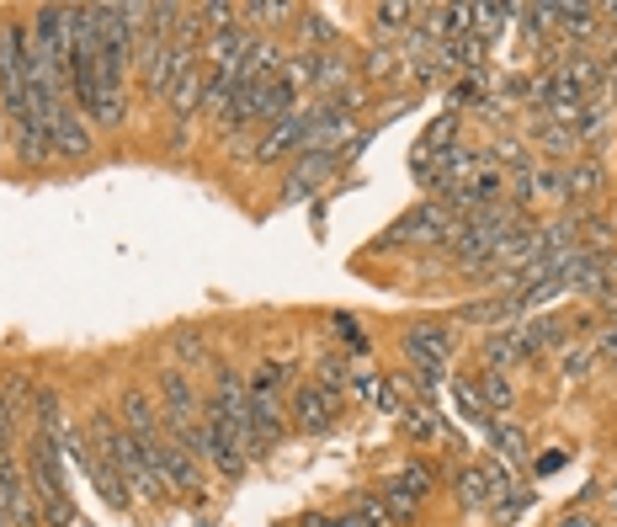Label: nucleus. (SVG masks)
I'll return each instance as SVG.
<instances>
[{
    "label": "nucleus",
    "mask_w": 617,
    "mask_h": 527,
    "mask_svg": "<svg viewBox=\"0 0 617 527\" xmlns=\"http://www.w3.org/2000/svg\"><path fill=\"white\" fill-rule=\"evenodd\" d=\"M400 75H405V54H400V48H389V43L368 48V59H363V81H400Z\"/></svg>",
    "instance_id": "obj_22"
},
{
    "label": "nucleus",
    "mask_w": 617,
    "mask_h": 527,
    "mask_svg": "<svg viewBox=\"0 0 617 527\" xmlns=\"http://www.w3.org/2000/svg\"><path fill=\"white\" fill-rule=\"evenodd\" d=\"M533 139L543 144V161H548V165H559V161L570 165V161H576V150H580L576 128H559V122H537Z\"/></svg>",
    "instance_id": "obj_18"
},
{
    "label": "nucleus",
    "mask_w": 617,
    "mask_h": 527,
    "mask_svg": "<svg viewBox=\"0 0 617 527\" xmlns=\"http://www.w3.org/2000/svg\"><path fill=\"white\" fill-rule=\"evenodd\" d=\"M559 527H596V517H591V512H570Z\"/></svg>",
    "instance_id": "obj_45"
},
{
    "label": "nucleus",
    "mask_w": 617,
    "mask_h": 527,
    "mask_svg": "<svg viewBox=\"0 0 617 527\" xmlns=\"http://www.w3.org/2000/svg\"><path fill=\"white\" fill-rule=\"evenodd\" d=\"M150 447V464H155V475H161V485L176 495V490H203V458H192L187 447L176 443V437H155Z\"/></svg>",
    "instance_id": "obj_5"
},
{
    "label": "nucleus",
    "mask_w": 617,
    "mask_h": 527,
    "mask_svg": "<svg viewBox=\"0 0 617 527\" xmlns=\"http://www.w3.org/2000/svg\"><path fill=\"white\" fill-rule=\"evenodd\" d=\"M479 395H485V410H495V415H506V410L517 406V389L506 384V373H490V367L479 378Z\"/></svg>",
    "instance_id": "obj_32"
},
{
    "label": "nucleus",
    "mask_w": 617,
    "mask_h": 527,
    "mask_svg": "<svg viewBox=\"0 0 617 527\" xmlns=\"http://www.w3.org/2000/svg\"><path fill=\"white\" fill-rule=\"evenodd\" d=\"M27 490V475L16 464V453H0V527H11V501Z\"/></svg>",
    "instance_id": "obj_23"
},
{
    "label": "nucleus",
    "mask_w": 617,
    "mask_h": 527,
    "mask_svg": "<svg viewBox=\"0 0 617 527\" xmlns=\"http://www.w3.org/2000/svg\"><path fill=\"white\" fill-rule=\"evenodd\" d=\"M591 363H596V352H570V358H565V363H559V373H565V378H585V373H591Z\"/></svg>",
    "instance_id": "obj_41"
},
{
    "label": "nucleus",
    "mask_w": 617,
    "mask_h": 527,
    "mask_svg": "<svg viewBox=\"0 0 617 527\" xmlns=\"http://www.w3.org/2000/svg\"><path fill=\"white\" fill-rule=\"evenodd\" d=\"M602 187H607V165L596 161V155H576V161L565 165V198L585 203V198H596Z\"/></svg>",
    "instance_id": "obj_17"
},
{
    "label": "nucleus",
    "mask_w": 617,
    "mask_h": 527,
    "mask_svg": "<svg viewBox=\"0 0 617 527\" xmlns=\"http://www.w3.org/2000/svg\"><path fill=\"white\" fill-rule=\"evenodd\" d=\"M27 410H33V421H38L43 437H59V415H64V410H59V395H54V389H38Z\"/></svg>",
    "instance_id": "obj_35"
},
{
    "label": "nucleus",
    "mask_w": 617,
    "mask_h": 527,
    "mask_svg": "<svg viewBox=\"0 0 617 527\" xmlns=\"http://www.w3.org/2000/svg\"><path fill=\"white\" fill-rule=\"evenodd\" d=\"M506 490H517L511 485V469L506 464H479V469H463L458 475V506H495Z\"/></svg>",
    "instance_id": "obj_7"
},
{
    "label": "nucleus",
    "mask_w": 617,
    "mask_h": 527,
    "mask_svg": "<svg viewBox=\"0 0 617 527\" xmlns=\"http://www.w3.org/2000/svg\"><path fill=\"white\" fill-rule=\"evenodd\" d=\"M22 475H27V490L38 495L43 523H48V527H70V523H75L70 490H64V475H59V437H43V432H33Z\"/></svg>",
    "instance_id": "obj_1"
},
{
    "label": "nucleus",
    "mask_w": 617,
    "mask_h": 527,
    "mask_svg": "<svg viewBox=\"0 0 617 527\" xmlns=\"http://www.w3.org/2000/svg\"><path fill=\"white\" fill-rule=\"evenodd\" d=\"M341 165V150H298V161H293V171H288V198H304V192H315L320 181H325L330 171Z\"/></svg>",
    "instance_id": "obj_12"
},
{
    "label": "nucleus",
    "mask_w": 617,
    "mask_h": 527,
    "mask_svg": "<svg viewBox=\"0 0 617 527\" xmlns=\"http://www.w3.org/2000/svg\"><path fill=\"white\" fill-rule=\"evenodd\" d=\"M346 395H352V400H363V406H378V395H383V373H352Z\"/></svg>",
    "instance_id": "obj_38"
},
{
    "label": "nucleus",
    "mask_w": 617,
    "mask_h": 527,
    "mask_svg": "<svg viewBox=\"0 0 617 527\" xmlns=\"http://www.w3.org/2000/svg\"><path fill=\"white\" fill-rule=\"evenodd\" d=\"M11 155H16V165H27V171H43V165L54 161V139L43 133L38 122H11Z\"/></svg>",
    "instance_id": "obj_16"
},
{
    "label": "nucleus",
    "mask_w": 617,
    "mask_h": 527,
    "mask_svg": "<svg viewBox=\"0 0 617 527\" xmlns=\"http://www.w3.org/2000/svg\"><path fill=\"white\" fill-rule=\"evenodd\" d=\"M372 410H383V415H394V421H405V395H400V384H394V378H383V395H378V406Z\"/></svg>",
    "instance_id": "obj_39"
},
{
    "label": "nucleus",
    "mask_w": 617,
    "mask_h": 527,
    "mask_svg": "<svg viewBox=\"0 0 617 527\" xmlns=\"http://www.w3.org/2000/svg\"><path fill=\"white\" fill-rule=\"evenodd\" d=\"M298 527H341V517H325V512H309Z\"/></svg>",
    "instance_id": "obj_44"
},
{
    "label": "nucleus",
    "mask_w": 617,
    "mask_h": 527,
    "mask_svg": "<svg viewBox=\"0 0 617 527\" xmlns=\"http://www.w3.org/2000/svg\"><path fill=\"white\" fill-rule=\"evenodd\" d=\"M554 33L570 43H591L602 33V11L596 5H580V0H565V5H554Z\"/></svg>",
    "instance_id": "obj_15"
},
{
    "label": "nucleus",
    "mask_w": 617,
    "mask_h": 527,
    "mask_svg": "<svg viewBox=\"0 0 617 527\" xmlns=\"http://www.w3.org/2000/svg\"><path fill=\"white\" fill-rule=\"evenodd\" d=\"M533 198H565V165H533Z\"/></svg>",
    "instance_id": "obj_36"
},
{
    "label": "nucleus",
    "mask_w": 617,
    "mask_h": 527,
    "mask_svg": "<svg viewBox=\"0 0 617 527\" xmlns=\"http://www.w3.org/2000/svg\"><path fill=\"white\" fill-rule=\"evenodd\" d=\"M161 421L165 437H187L203 421V400H198V389L181 367H161Z\"/></svg>",
    "instance_id": "obj_4"
},
{
    "label": "nucleus",
    "mask_w": 617,
    "mask_h": 527,
    "mask_svg": "<svg viewBox=\"0 0 617 527\" xmlns=\"http://www.w3.org/2000/svg\"><path fill=\"white\" fill-rule=\"evenodd\" d=\"M250 43H256V33L250 27H207V43H203V59L213 65V70H240V59L250 54Z\"/></svg>",
    "instance_id": "obj_11"
},
{
    "label": "nucleus",
    "mask_w": 617,
    "mask_h": 527,
    "mask_svg": "<svg viewBox=\"0 0 617 527\" xmlns=\"http://www.w3.org/2000/svg\"><path fill=\"white\" fill-rule=\"evenodd\" d=\"M11 437H16V410L0 395V453H11Z\"/></svg>",
    "instance_id": "obj_42"
},
{
    "label": "nucleus",
    "mask_w": 617,
    "mask_h": 527,
    "mask_svg": "<svg viewBox=\"0 0 617 527\" xmlns=\"http://www.w3.org/2000/svg\"><path fill=\"white\" fill-rule=\"evenodd\" d=\"M602 363H617V320H607V330L596 336V347H591Z\"/></svg>",
    "instance_id": "obj_43"
},
{
    "label": "nucleus",
    "mask_w": 617,
    "mask_h": 527,
    "mask_svg": "<svg viewBox=\"0 0 617 527\" xmlns=\"http://www.w3.org/2000/svg\"><path fill=\"white\" fill-rule=\"evenodd\" d=\"M170 358H181V367H207L213 358H207V341H203V330H176L170 336Z\"/></svg>",
    "instance_id": "obj_27"
},
{
    "label": "nucleus",
    "mask_w": 617,
    "mask_h": 527,
    "mask_svg": "<svg viewBox=\"0 0 617 527\" xmlns=\"http://www.w3.org/2000/svg\"><path fill=\"white\" fill-rule=\"evenodd\" d=\"M48 139H54V161H70V165L91 161V150H96V139H91V128H85L81 113H64Z\"/></svg>",
    "instance_id": "obj_14"
},
{
    "label": "nucleus",
    "mask_w": 617,
    "mask_h": 527,
    "mask_svg": "<svg viewBox=\"0 0 617 527\" xmlns=\"http://www.w3.org/2000/svg\"><path fill=\"white\" fill-rule=\"evenodd\" d=\"M485 443H490L506 464H527V432H517V426H506V421L490 426V437H485Z\"/></svg>",
    "instance_id": "obj_30"
},
{
    "label": "nucleus",
    "mask_w": 617,
    "mask_h": 527,
    "mask_svg": "<svg viewBox=\"0 0 617 527\" xmlns=\"http://www.w3.org/2000/svg\"><path fill=\"white\" fill-rule=\"evenodd\" d=\"M453 395H458V410H463V421L468 426H479V437H490V410H485V395H479V384L474 378H458L453 384Z\"/></svg>",
    "instance_id": "obj_20"
},
{
    "label": "nucleus",
    "mask_w": 617,
    "mask_h": 527,
    "mask_svg": "<svg viewBox=\"0 0 617 527\" xmlns=\"http://www.w3.org/2000/svg\"><path fill=\"white\" fill-rule=\"evenodd\" d=\"M405 432H411L415 443H431V437H442L448 426H442V415H437V406L431 400H415L411 410H405V421H400Z\"/></svg>",
    "instance_id": "obj_24"
},
{
    "label": "nucleus",
    "mask_w": 617,
    "mask_h": 527,
    "mask_svg": "<svg viewBox=\"0 0 617 527\" xmlns=\"http://www.w3.org/2000/svg\"><path fill=\"white\" fill-rule=\"evenodd\" d=\"M335 320V330H341V341H352L357 352H368V336H363V325L352 320V315H330Z\"/></svg>",
    "instance_id": "obj_40"
},
{
    "label": "nucleus",
    "mask_w": 617,
    "mask_h": 527,
    "mask_svg": "<svg viewBox=\"0 0 617 527\" xmlns=\"http://www.w3.org/2000/svg\"><path fill=\"white\" fill-rule=\"evenodd\" d=\"M70 447H75V458H81V464H85V475H91V485L102 490V501H107L112 512H128V506H133V495H128L123 475H118V469H112V464H107L102 453H91V447H85L81 437H75V432H70Z\"/></svg>",
    "instance_id": "obj_9"
},
{
    "label": "nucleus",
    "mask_w": 617,
    "mask_h": 527,
    "mask_svg": "<svg viewBox=\"0 0 617 527\" xmlns=\"http://www.w3.org/2000/svg\"><path fill=\"white\" fill-rule=\"evenodd\" d=\"M118 410H123V432H133L139 443H155V437H165V432H161V406H155L144 389H123Z\"/></svg>",
    "instance_id": "obj_13"
},
{
    "label": "nucleus",
    "mask_w": 617,
    "mask_h": 527,
    "mask_svg": "<svg viewBox=\"0 0 617 527\" xmlns=\"http://www.w3.org/2000/svg\"><path fill=\"white\" fill-rule=\"evenodd\" d=\"M240 16H250L256 27H283L288 16H298V5H288V0H250V5H240Z\"/></svg>",
    "instance_id": "obj_31"
},
{
    "label": "nucleus",
    "mask_w": 617,
    "mask_h": 527,
    "mask_svg": "<svg viewBox=\"0 0 617 527\" xmlns=\"http://www.w3.org/2000/svg\"><path fill=\"white\" fill-rule=\"evenodd\" d=\"M411 16H420V5H411V0H383V5H372L378 38H405V33H411Z\"/></svg>",
    "instance_id": "obj_19"
},
{
    "label": "nucleus",
    "mask_w": 617,
    "mask_h": 527,
    "mask_svg": "<svg viewBox=\"0 0 617 527\" xmlns=\"http://www.w3.org/2000/svg\"><path fill=\"white\" fill-rule=\"evenodd\" d=\"M352 517H357L363 527H394V517H389V506H383V495H378V490L352 495Z\"/></svg>",
    "instance_id": "obj_34"
},
{
    "label": "nucleus",
    "mask_w": 617,
    "mask_h": 527,
    "mask_svg": "<svg viewBox=\"0 0 617 527\" xmlns=\"http://www.w3.org/2000/svg\"><path fill=\"white\" fill-rule=\"evenodd\" d=\"M96 128H123L128 122V102H123V81H107L102 85V96H96Z\"/></svg>",
    "instance_id": "obj_25"
},
{
    "label": "nucleus",
    "mask_w": 617,
    "mask_h": 527,
    "mask_svg": "<svg viewBox=\"0 0 617 527\" xmlns=\"http://www.w3.org/2000/svg\"><path fill=\"white\" fill-rule=\"evenodd\" d=\"M389 485L400 490V495H411L415 506H420V501H426V495H431V490H437V475H431V469H426V464H405V469H400V475H394V480H389Z\"/></svg>",
    "instance_id": "obj_28"
},
{
    "label": "nucleus",
    "mask_w": 617,
    "mask_h": 527,
    "mask_svg": "<svg viewBox=\"0 0 617 527\" xmlns=\"http://www.w3.org/2000/svg\"><path fill=\"white\" fill-rule=\"evenodd\" d=\"M527 506H533V490H506V495L495 501L490 512H495V523H517V517H522Z\"/></svg>",
    "instance_id": "obj_37"
},
{
    "label": "nucleus",
    "mask_w": 617,
    "mask_h": 527,
    "mask_svg": "<svg viewBox=\"0 0 617 527\" xmlns=\"http://www.w3.org/2000/svg\"><path fill=\"white\" fill-rule=\"evenodd\" d=\"M288 378H293V363H261L246 378L250 400H256V395H283V389H288Z\"/></svg>",
    "instance_id": "obj_29"
},
{
    "label": "nucleus",
    "mask_w": 617,
    "mask_h": 527,
    "mask_svg": "<svg viewBox=\"0 0 617 527\" xmlns=\"http://www.w3.org/2000/svg\"><path fill=\"white\" fill-rule=\"evenodd\" d=\"M596 11H602V27H617V0L613 5H596Z\"/></svg>",
    "instance_id": "obj_46"
},
{
    "label": "nucleus",
    "mask_w": 617,
    "mask_h": 527,
    "mask_svg": "<svg viewBox=\"0 0 617 527\" xmlns=\"http://www.w3.org/2000/svg\"><path fill=\"white\" fill-rule=\"evenodd\" d=\"M315 384H325L330 395H346V384H352V367L341 352H325L320 363H315Z\"/></svg>",
    "instance_id": "obj_33"
},
{
    "label": "nucleus",
    "mask_w": 617,
    "mask_h": 527,
    "mask_svg": "<svg viewBox=\"0 0 617 527\" xmlns=\"http://www.w3.org/2000/svg\"><path fill=\"white\" fill-rule=\"evenodd\" d=\"M298 38H304V54H330L335 27H330L320 11H298Z\"/></svg>",
    "instance_id": "obj_26"
},
{
    "label": "nucleus",
    "mask_w": 617,
    "mask_h": 527,
    "mask_svg": "<svg viewBox=\"0 0 617 527\" xmlns=\"http://www.w3.org/2000/svg\"><path fill=\"white\" fill-rule=\"evenodd\" d=\"M522 325H527V341H533V347H537V358L570 341V325L559 320V315H527V320H522Z\"/></svg>",
    "instance_id": "obj_21"
},
{
    "label": "nucleus",
    "mask_w": 617,
    "mask_h": 527,
    "mask_svg": "<svg viewBox=\"0 0 617 527\" xmlns=\"http://www.w3.org/2000/svg\"><path fill=\"white\" fill-rule=\"evenodd\" d=\"M453 213H448V203L442 198H431V203H415L405 219H394V230L383 235V241L372 245V250H389V245H411V241H426V245H448V235H453Z\"/></svg>",
    "instance_id": "obj_3"
},
{
    "label": "nucleus",
    "mask_w": 617,
    "mask_h": 527,
    "mask_svg": "<svg viewBox=\"0 0 617 527\" xmlns=\"http://www.w3.org/2000/svg\"><path fill=\"white\" fill-rule=\"evenodd\" d=\"M341 410H346V395H330L325 384L304 378V384H293L288 395V426L304 432V437H320V432H330L341 421Z\"/></svg>",
    "instance_id": "obj_2"
},
{
    "label": "nucleus",
    "mask_w": 617,
    "mask_h": 527,
    "mask_svg": "<svg viewBox=\"0 0 617 527\" xmlns=\"http://www.w3.org/2000/svg\"><path fill=\"white\" fill-rule=\"evenodd\" d=\"M405 358H411L415 367H442L453 358V330L437 320L411 325V330H405Z\"/></svg>",
    "instance_id": "obj_8"
},
{
    "label": "nucleus",
    "mask_w": 617,
    "mask_h": 527,
    "mask_svg": "<svg viewBox=\"0 0 617 527\" xmlns=\"http://www.w3.org/2000/svg\"><path fill=\"white\" fill-rule=\"evenodd\" d=\"M304 139H309V102H298L283 122L261 128V139H256V161H261V165L288 161L293 150H304Z\"/></svg>",
    "instance_id": "obj_6"
},
{
    "label": "nucleus",
    "mask_w": 617,
    "mask_h": 527,
    "mask_svg": "<svg viewBox=\"0 0 617 527\" xmlns=\"http://www.w3.org/2000/svg\"><path fill=\"white\" fill-rule=\"evenodd\" d=\"M485 363L490 373H506V367H522V363H537V347L527 341V325H506V330H495L490 341H485Z\"/></svg>",
    "instance_id": "obj_10"
}]
</instances>
